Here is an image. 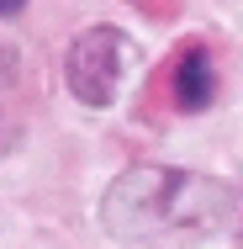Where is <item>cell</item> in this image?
<instances>
[{
	"mask_svg": "<svg viewBox=\"0 0 243 249\" xmlns=\"http://www.w3.org/2000/svg\"><path fill=\"white\" fill-rule=\"evenodd\" d=\"M238 217L243 207L227 180L201 175V170H175V164H132L100 196L106 233L127 239V244L201 249L227 239L238 228Z\"/></svg>",
	"mask_w": 243,
	"mask_h": 249,
	"instance_id": "6da1fadb",
	"label": "cell"
},
{
	"mask_svg": "<svg viewBox=\"0 0 243 249\" xmlns=\"http://www.w3.org/2000/svg\"><path fill=\"white\" fill-rule=\"evenodd\" d=\"M127 69H132V43H127L122 27H106V21L85 27L64 53V85L85 106H111L122 96Z\"/></svg>",
	"mask_w": 243,
	"mask_h": 249,
	"instance_id": "7a4b0ae2",
	"label": "cell"
},
{
	"mask_svg": "<svg viewBox=\"0 0 243 249\" xmlns=\"http://www.w3.org/2000/svg\"><path fill=\"white\" fill-rule=\"evenodd\" d=\"M169 90H175V106L180 111H206L217 101V69H211V53L201 48V43L180 48L175 69H169Z\"/></svg>",
	"mask_w": 243,
	"mask_h": 249,
	"instance_id": "3957f363",
	"label": "cell"
},
{
	"mask_svg": "<svg viewBox=\"0 0 243 249\" xmlns=\"http://www.w3.org/2000/svg\"><path fill=\"white\" fill-rule=\"evenodd\" d=\"M21 133H27V122H21V111L11 106V101H0V154H11L21 143Z\"/></svg>",
	"mask_w": 243,
	"mask_h": 249,
	"instance_id": "277c9868",
	"label": "cell"
},
{
	"mask_svg": "<svg viewBox=\"0 0 243 249\" xmlns=\"http://www.w3.org/2000/svg\"><path fill=\"white\" fill-rule=\"evenodd\" d=\"M16 11H27V0H0V16H16Z\"/></svg>",
	"mask_w": 243,
	"mask_h": 249,
	"instance_id": "5b68a950",
	"label": "cell"
}]
</instances>
